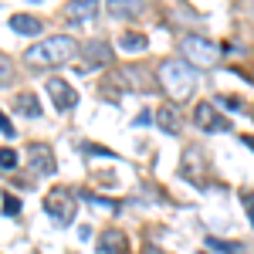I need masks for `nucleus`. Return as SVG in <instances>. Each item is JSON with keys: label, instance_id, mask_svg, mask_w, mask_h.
I'll list each match as a JSON object with an SVG mask.
<instances>
[{"label": "nucleus", "instance_id": "f257e3e1", "mask_svg": "<svg viewBox=\"0 0 254 254\" xmlns=\"http://www.w3.org/2000/svg\"><path fill=\"white\" fill-rule=\"evenodd\" d=\"M78 51L81 48L75 44V38H68V34H48V38H41L38 44H31L24 51V61L34 64V68H55V64H68Z\"/></svg>", "mask_w": 254, "mask_h": 254}, {"label": "nucleus", "instance_id": "f03ea898", "mask_svg": "<svg viewBox=\"0 0 254 254\" xmlns=\"http://www.w3.org/2000/svg\"><path fill=\"white\" fill-rule=\"evenodd\" d=\"M156 81H159V88L180 105V102H187V98L193 95V88H196L193 64H187L183 58H166L163 64H159Z\"/></svg>", "mask_w": 254, "mask_h": 254}, {"label": "nucleus", "instance_id": "7ed1b4c3", "mask_svg": "<svg viewBox=\"0 0 254 254\" xmlns=\"http://www.w3.org/2000/svg\"><path fill=\"white\" fill-rule=\"evenodd\" d=\"M220 55H224V48H217L214 41L200 38V34H187L180 41V58L187 64H193V68H214L220 61Z\"/></svg>", "mask_w": 254, "mask_h": 254}, {"label": "nucleus", "instance_id": "20e7f679", "mask_svg": "<svg viewBox=\"0 0 254 254\" xmlns=\"http://www.w3.org/2000/svg\"><path fill=\"white\" fill-rule=\"evenodd\" d=\"M44 210H48V217H51L55 224H61V227L75 224V214H78L75 193H71L68 187H55V190H48V196H44Z\"/></svg>", "mask_w": 254, "mask_h": 254}, {"label": "nucleus", "instance_id": "39448f33", "mask_svg": "<svg viewBox=\"0 0 254 254\" xmlns=\"http://www.w3.org/2000/svg\"><path fill=\"white\" fill-rule=\"evenodd\" d=\"M193 122L203 129V132H227V129H231V122L214 109V102H200V105L193 109Z\"/></svg>", "mask_w": 254, "mask_h": 254}, {"label": "nucleus", "instance_id": "423d86ee", "mask_svg": "<svg viewBox=\"0 0 254 254\" xmlns=\"http://www.w3.org/2000/svg\"><path fill=\"white\" fill-rule=\"evenodd\" d=\"M48 95H51V102H55L58 112H71V109L78 105V92L64 78H48Z\"/></svg>", "mask_w": 254, "mask_h": 254}, {"label": "nucleus", "instance_id": "0eeeda50", "mask_svg": "<svg viewBox=\"0 0 254 254\" xmlns=\"http://www.w3.org/2000/svg\"><path fill=\"white\" fill-rule=\"evenodd\" d=\"M98 7H102V0H71L68 10H64V17H68V24L81 27V24L98 17Z\"/></svg>", "mask_w": 254, "mask_h": 254}, {"label": "nucleus", "instance_id": "6e6552de", "mask_svg": "<svg viewBox=\"0 0 254 254\" xmlns=\"http://www.w3.org/2000/svg\"><path fill=\"white\" fill-rule=\"evenodd\" d=\"M116 81L122 88H139V92H153V88H156V81L149 78V71H142L136 64H132V68H122L116 75Z\"/></svg>", "mask_w": 254, "mask_h": 254}, {"label": "nucleus", "instance_id": "1a4fd4ad", "mask_svg": "<svg viewBox=\"0 0 254 254\" xmlns=\"http://www.w3.org/2000/svg\"><path fill=\"white\" fill-rule=\"evenodd\" d=\"M27 159H31V170L41 173V176H51L55 170H58V163H55V156H51V149L41 146V142H34V146L27 149Z\"/></svg>", "mask_w": 254, "mask_h": 254}, {"label": "nucleus", "instance_id": "9d476101", "mask_svg": "<svg viewBox=\"0 0 254 254\" xmlns=\"http://www.w3.org/2000/svg\"><path fill=\"white\" fill-rule=\"evenodd\" d=\"M81 58H85V64H88V68H92V64H95V68H102V64H112V58H116V55H112V48H109L105 41H88V44L81 48Z\"/></svg>", "mask_w": 254, "mask_h": 254}, {"label": "nucleus", "instance_id": "9b49d317", "mask_svg": "<svg viewBox=\"0 0 254 254\" xmlns=\"http://www.w3.org/2000/svg\"><path fill=\"white\" fill-rule=\"evenodd\" d=\"M95 254H126V234L122 231H105V234L95 241Z\"/></svg>", "mask_w": 254, "mask_h": 254}, {"label": "nucleus", "instance_id": "f8f14e48", "mask_svg": "<svg viewBox=\"0 0 254 254\" xmlns=\"http://www.w3.org/2000/svg\"><path fill=\"white\" fill-rule=\"evenodd\" d=\"M7 24H10V31L14 34H41V27H44V20H38L34 14H10L7 17Z\"/></svg>", "mask_w": 254, "mask_h": 254}, {"label": "nucleus", "instance_id": "ddd939ff", "mask_svg": "<svg viewBox=\"0 0 254 254\" xmlns=\"http://www.w3.org/2000/svg\"><path fill=\"white\" fill-rule=\"evenodd\" d=\"M105 7H109V14L112 17H136L142 14V7H146V0H105Z\"/></svg>", "mask_w": 254, "mask_h": 254}, {"label": "nucleus", "instance_id": "4468645a", "mask_svg": "<svg viewBox=\"0 0 254 254\" xmlns=\"http://www.w3.org/2000/svg\"><path fill=\"white\" fill-rule=\"evenodd\" d=\"M156 126L159 129H163V132H176V129H180V109H176L173 102H166V105H159L156 109Z\"/></svg>", "mask_w": 254, "mask_h": 254}, {"label": "nucleus", "instance_id": "2eb2a0df", "mask_svg": "<svg viewBox=\"0 0 254 254\" xmlns=\"http://www.w3.org/2000/svg\"><path fill=\"white\" fill-rule=\"evenodd\" d=\"M119 48H122V51H146V48H149V38H146L142 31H122V34H119Z\"/></svg>", "mask_w": 254, "mask_h": 254}, {"label": "nucleus", "instance_id": "dca6fc26", "mask_svg": "<svg viewBox=\"0 0 254 254\" xmlns=\"http://www.w3.org/2000/svg\"><path fill=\"white\" fill-rule=\"evenodd\" d=\"M14 112H20V116H27V119H38L41 116V102L31 92H20L17 98H14Z\"/></svg>", "mask_w": 254, "mask_h": 254}, {"label": "nucleus", "instance_id": "f3484780", "mask_svg": "<svg viewBox=\"0 0 254 254\" xmlns=\"http://www.w3.org/2000/svg\"><path fill=\"white\" fill-rule=\"evenodd\" d=\"M207 248L210 251H220V254H244L248 248L237 244V241H224V237H207Z\"/></svg>", "mask_w": 254, "mask_h": 254}, {"label": "nucleus", "instance_id": "a211bd4d", "mask_svg": "<svg viewBox=\"0 0 254 254\" xmlns=\"http://www.w3.org/2000/svg\"><path fill=\"white\" fill-rule=\"evenodd\" d=\"M85 200H88L92 207L109 210V214H119V210H122V203H119V200H109V196H98V193H85Z\"/></svg>", "mask_w": 254, "mask_h": 254}, {"label": "nucleus", "instance_id": "6ab92c4d", "mask_svg": "<svg viewBox=\"0 0 254 254\" xmlns=\"http://www.w3.org/2000/svg\"><path fill=\"white\" fill-rule=\"evenodd\" d=\"M3 214H7V217H17L20 214V200L14 193H3Z\"/></svg>", "mask_w": 254, "mask_h": 254}, {"label": "nucleus", "instance_id": "aec40b11", "mask_svg": "<svg viewBox=\"0 0 254 254\" xmlns=\"http://www.w3.org/2000/svg\"><path fill=\"white\" fill-rule=\"evenodd\" d=\"M0 166H3V170H14V166H17V153H14L10 146L0 153Z\"/></svg>", "mask_w": 254, "mask_h": 254}, {"label": "nucleus", "instance_id": "412c9836", "mask_svg": "<svg viewBox=\"0 0 254 254\" xmlns=\"http://www.w3.org/2000/svg\"><path fill=\"white\" fill-rule=\"evenodd\" d=\"M0 132H3V139H14V136H17V129H14L10 116H0Z\"/></svg>", "mask_w": 254, "mask_h": 254}, {"label": "nucleus", "instance_id": "4be33fe9", "mask_svg": "<svg viewBox=\"0 0 254 254\" xmlns=\"http://www.w3.org/2000/svg\"><path fill=\"white\" fill-rule=\"evenodd\" d=\"M217 102H224V105H227L231 112H241V98H234V95H231V98L224 95V98H217Z\"/></svg>", "mask_w": 254, "mask_h": 254}, {"label": "nucleus", "instance_id": "5701e85b", "mask_svg": "<svg viewBox=\"0 0 254 254\" xmlns=\"http://www.w3.org/2000/svg\"><path fill=\"white\" fill-rule=\"evenodd\" d=\"M244 200H248V220H251V227H254V196L244 193Z\"/></svg>", "mask_w": 254, "mask_h": 254}, {"label": "nucleus", "instance_id": "b1692460", "mask_svg": "<svg viewBox=\"0 0 254 254\" xmlns=\"http://www.w3.org/2000/svg\"><path fill=\"white\" fill-rule=\"evenodd\" d=\"M244 146H251V149H254V136H244Z\"/></svg>", "mask_w": 254, "mask_h": 254}, {"label": "nucleus", "instance_id": "393cba45", "mask_svg": "<svg viewBox=\"0 0 254 254\" xmlns=\"http://www.w3.org/2000/svg\"><path fill=\"white\" fill-rule=\"evenodd\" d=\"M146 254H163V251H156V248H146Z\"/></svg>", "mask_w": 254, "mask_h": 254}, {"label": "nucleus", "instance_id": "a878e982", "mask_svg": "<svg viewBox=\"0 0 254 254\" xmlns=\"http://www.w3.org/2000/svg\"><path fill=\"white\" fill-rule=\"evenodd\" d=\"M31 3H41V0H31Z\"/></svg>", "mask_w": 254, "mask_h": 254}]
</instances>
